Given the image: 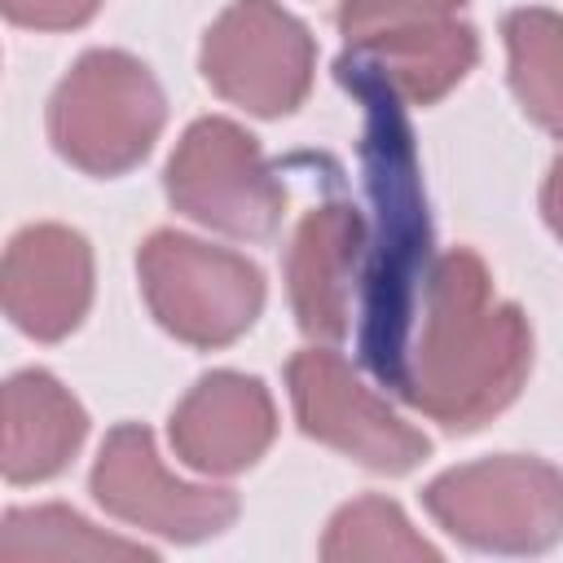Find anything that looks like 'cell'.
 Masks as SVG:
<instances>
[{
	"mask_svg": "<svg viewBox=\"0 0 563 563\" xmlns=\"http://www.w3.org/2000/svg\"><path fill=\"white\" fill-rule=\"evenodd\" d=\"M339 79L365 106V189L374 202V224L365 233V299H361V356L391 387L405 391L409 347L418 330V312L427 299V198L413 154V132L405 119V101L383 88L374 75L347 66L339 57Z\"/></svg>",
	"mask_w": 563,
	"mask_h": 563,
	"instance_id": "6da1fadb",
	"label": "cell"
},
{
	"mask_svg": "<svg viewBox=\"0 0 563 563\" xmlns=\"http://www.w3.org/2000/svg\"><path fill=\"white\" fill-rule=\"evenodd\" d=\"M405 400L453 431L501 413L532 361V334L515 303L493 295L488 268L471 251H449L427 282Z\"/></svg>",
	"mask_w": 563,
	"mask_h": 563,
	"instance_id": "7a4b0ae2",
	"label": "cell"
},
{
	"mask_svg": "<svg viewBox=\"0 0 563 563\" xmlns=\"http://www.w3.org/2000/svg\"><path fill=\"white\" fill-rule=\"evenodd\" d=\"M158 128L163 92L154 75L119 48L84 53L48 106L53 145L92 176H119L141 163Z\"/></svg>",
	"mask_w": 563,
	"mask_h": 563,
	"instance_id": "3957f363",
	"label": "cell"
},
{
	"mask_svg": "<svg viewBox=\"0 0 563 563\" xmlns=\"http://www.w3.org/2000/svg\"><path fill=\"white\" fill-rule=\"evenodd\" d=\"M427 510L479 550L532 554L563 532V475L537 457L471 462L431 479Z\"/></svg>",
	"mask_w": 563,
	"mask_h": 563,
	"instance_id": "277c9868",
	"label": "cell"
},
{
	"mask_svg": "<svg viewBox=\"0 0 563 563\" xmlns=\"http://www.w3.org/2000/svg\"><path fill=\"white\" fill-rule=\"evenodd\" d=\"M136 268L154 317L185 343H233L260 317V268L224 246H207L198 238L163 229L141 246Z\"/></svg>",
	"mask_w": 563,
	"mask_h": 563,
	"instance_id": "5b68a950",
	"label": "cell"
},
{
	"mask_svg": "<svg viewBox=\"0 0 563 563\" xmlns=\"http://www.w3.org/2000/svg\"><path fill=\"white\" fill-rule=\"evenodd\" d=\"M167 194L176 211L229 238H268L286 207V189L260 145L229 119H198L180 136L167 163Z\"/></svg>",
	"mask_w": 563,
	"mask_h": 563,
	"instance_id": "8992f818",
	"label": "cell"
},
{
	"mask_svg": "<svg viewBox=\"0 0 563 563\" xmlns=\"http://www.w3.org/2000/svg\"><path fill=\"white\" fill-rule=\"evenodd\" d=\"M202 75L251 114H286L312 84V35L273 0H238L202 40Z\"/></svg>",
	"mask_w": 563,
	"mask_h": 563,
	"instance_id": "52a82bcc",
	"label": "cell"
},
{
	"mask_svg": "<svg viewBox=\"0 0 563 563\" xmlns=\"http://www.w3.org/2000/svg\"><path fill=\"white\" fill-rule=\"evenodd\" d=\"M92 493L114 519L176 541L216 537L238 515V497L229 488L176 479L154 453L150 431L136 422L114 427L101 444V457L92 466Z\"/></svg>",
	"mask_w": 563,
	"mask_h": 563,
	"instance_id": "ba28073f",
	"label": "cell"
},
{
	"mask_svg": "<svg viewBox=\"0 0 563 563\" xmlns=\"http://www.w3.org/2000/svg\"><path fill=\"white\" fill-rule=\"evenodd\" d=\"M286 383L299 427L321 444L387 475H400L418 457H427V440L405 418H396L374 391H365L334 352H299L286 369Z\"/></svg>",
	"mask_w": 563,
	"mask_h": 563,
	"instance_id": "9c48e42d",
	"label": "cell"
},
{
	"mask_svg": "<svg viewBox=\"0 0 563 563\" xmlns=\"http://www.w3.org/2000/svg\"><path fill=\"white\" fill-rule=\"evenodd\" d=\"M92 299L88 242L62 224L22 229L4 255V312L31 339L70 334Z\"/></svg>",
	"mask_w": 563,
	"mask_h": 563,
	"instance_id": "30bf717a",
	"label": "cell"
},
{
	"mask_svg": "<svg viewBox=\"0 0 563 563\" xmlns=\"http://www.w3.org/2000/svg\"><path fill=\"white\" fill-rule=\"evenodd\" d=\"M273 400L260 378L207 374L172 413V444L185 466L233 475L273 444Z\"/></svg>",
	"mask_w": 563,
	"mask_h": 563,
	"instance_id": "8fae6325",
	"label": "cell"
},
{
	"mask_svg": "<svg viewBox=\"0 0 563 563\" xmlns=\"http://www.w3.org/2000/svg\"><path fill=\"white\" fill-rule=\"evenodd\" d=\"M365 255V220L347 202H321L290 242V303L312 339H343L352 308V273Z\"/></svg>",
	"mask_w": 563,
	"mask_h": 563,
	"instance_id": "7c38bea8",
	"label": "cell"
},
{
	"mask_svg": "<svg viewBox=\"0 0 563 563\" xmlns=\"http://www.w3.org/2000/svg\"><path fill=\"white\" fill-rule=\"evenodd\" d=\"M475 53H479L475 31L457 18H440V22H418V26L369 35L352 44L343 62L374 75L405 106H431L475 66Z\"/></svg>",
	"mask_w": 563,
	"mask_h": 563,
	"instance_id": "4fadbf2b",
	"label": "cell"
},
{
	"mask_svg": "<svg viewBox=\"0 0 563 563\" xmlns=\"http://www.w3.org/2000/svg\"><path fill=\"white\" fill-rule=\"evenodd\" d=\"M88 418L79 400L48 374L26 369L4 387V475L13 484L48 479L79 449Z\"/></svg>",
	"mask_w": 563,
	"mask_h": 563,
	"instance_id": "5bb4252c",
	"label": "cell"
},
{
	"mask_svg": "<svg viewBox=\"0 0 563 563\" xmlns=\"http://www.w3.org/2000/svg\"><path fill=\"white\" fill-rule=\"evenodd\" d=\"M510 84L528 119L563 132V18L550 9H519L506 18Z\"/></svg>",
	"mask_w": 563,
	"mask_h": 563,
	"instance_id": "9a60e30c",
	"label": "cell"
},
{
	"mask_svg": "<svg viewBox=\"0 0 563 563\" xmlns=\"http://www.w3.org/2000/svg\"><path fill=\"white\" fill-rule=\"evenodd\" d=\"M35 559H150L141 541L110 537L62 506L13 510L0 532V563H35Z\"/></svg>",
	"mask_w": 563,
	"mask_h": 563,
	"instance_id": "2e32d148",
	"label": "cell"
},
{
	"mask_svg": "<svg viewBox=\"0 0 563 563\" xmlns=\"http://www.w3.org/2000/svg\"><path fill=\"white\" fill-rule=\"evenodd\" d=\"M321 554L330 563H352V559H435V545L422 541L409 519L383 501V497H361L343 506L321 541Z\"/></svg>",
	"mask_w": 563,
	"mask_h": 563,
	"instance_id": "e0dca14e",
	"label": "cell"
},
{
	"mask_svg": "<svg viewBox=\"0 0 563 563\" xmlns=\"http://www.w3.org/2000/svg\"><path fill=\"white\" fill-rule=\"evenodd\" d=\"M457 4L462 0H343L339 26H343L347 44H361L369 35H383V31H400V26L453 18Z\"/></svg>",
	"mask_w": 563,
	"mask_h": 563,
	"instance_id": "ac0fdd59",
	"label": "cell"
},
{
	"mask_svg": "<svg viewBox=\"0 0 563 563\" xmlns=\"http://www.w3.org/2000/svg\"><path fill=\"white\" fill-rule=\"evenodd\" d=\"M4 13L18 26H40V31H62V26H79L97 13L101 0H0Z\"/></svg>",
	"mask_w": 563,
	"mask_h": 563,
	"instance_id": "d6986e66",
	"label": "cell"
},
{
	"mask_svg": "<svg viewBox=\"0 0 563 563\" xmlns=\"http://www.w3.org/2000/svg\"><path fill=\"white\" fill-rule=\"evenodd\" d=\"M545 220L563 238V158L550 167V180H545Z\"/></svg>",
	"mask_w": 563,
	"mask_h": 563,
	"instance_id": "ffe728a7",
	"label": "cell"
}]
</instances>
